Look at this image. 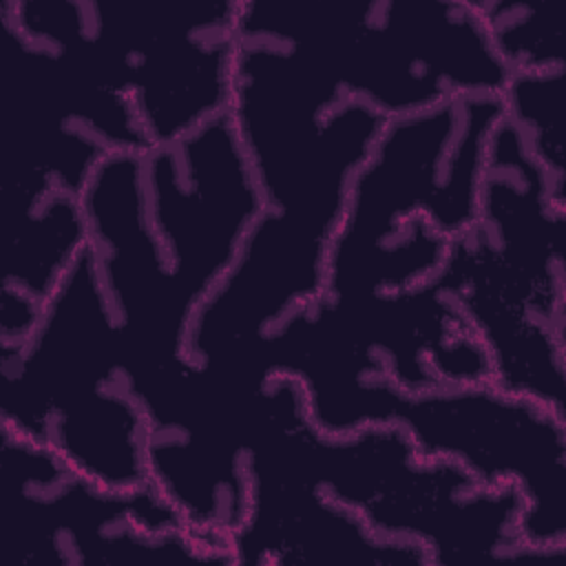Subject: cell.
<instances>
[{
  "mask_svg": "<svg viewBox=\"0 0 566 566\" xmlns=\"http://www.w3.org/2000/svg\"><path fill=\"white\" fill-rule=\"evenodd\" d=\"M261 210L228 115L144 153L113 155L91 177L88 252L142 409L172 396L197 369L188 358L195 314Z\"/></svg>",
  "mask_w": 566,
  "mask_h": 566,
  "instance_id": "1",
  "label": "cell"
},
{
  "mask_svg": "<svg viewBox=\"0 0 566 566\" xmlns=\"http://www.w3.org/2000/svg\"><path fill=\"white\" fill-rule=\"evenodd\" d=\"M254 374L296 378L312 422L329 436L389 422L400 394L491 382L484 347L433 283L387 296L321 294L265 338Z\"/></svg>",
  "mask_w": 566,
  "mask_h": 566,
  "instance_id": "5",
  "label": "cell"
},
{
  "mask_svg": "<svg viewBox=\"0 0 566 566\" xmlns=\"http://www.w3.org/2000/svg\"><path fill=\"white\" fill-rule=\"evenodd\" d=\"M486 38L511 75L566 69L562 11L551 2L471 0Z\"/></svg>",
  "mask_w": 566,
  "mask_h": 566,
  "instance_id": "12",
  "label": "cell"
},
{
  "mask_svg": "<svg viewBox=\"0 0 566 566\" xmlns=\"http://www.w3.org/2000/svg\"><path fill=\"white\" fill-rule=\"evenodd\" d=\"M566 197L504 117L491 135L475 221L433 285L473 329L491 385L566 418Z\"/></svg>",
  "mask_w": 566,
  "mask_h": 566,
  "instance_id": "2",
  "label": "cell"
},
{
  "mask_svg": "<svg viewBox=\"0 0 566 566\" xmlns=\"http://www.w3.org/2000/svg\"><path fill=\"white\" fill-rule=\"evenodd\" d=\"M0 429L51 451L97 486L150 484L146 416L88 248L31 334L0 347Z\"/></svg>",
  "mask_w": 566,
  "mask_h": 566,
  "instance_id": "6",
  "label": "cell"
},
{
  "mask_svg": "<svg viewBox=\"0 0 566 566\" xmlns=\"http://www.w3.org/2000/svg\"><path fill=\"white\" fill-rule=\"evenodd\" d=\"M245 473V515L228 539L232 566H431L418 544L382 537L329 500L252 409Z\"/></svg>",
  "mask_w": 566,
  "mask_h": 566,
  "instance_id": "11",
  "label": "cell"
},
{
  "mask_svg": "<svg viewBox=\"0 0 566 566\" xmlns=\"http://www.w3.org/2000/svg\"><path fill=\"white\" fill-rule=\"evenodd\" d=\"M7 526L35 566H232L230 548L192 533L153 484L111 491L51 451L0 429Z\"/></svg>",
  "mask_w": 566,
  "mask_h": 566,
  "instance_id": "9",
  "label": "cell"
},
{
  "mask_svg": "<svg viewBox=\"0 0 566 566\" xmlns=\"http://www.w3.org/2000/svg\"><path fill=\"white\" fill-rule=\"evenodd\" d=\"M389 422L424 455L447 458L522 497V542L542 562L566 555V418L491 382L400 394Z\"/></svg>",
  "mask_w": 566,
  "mask_h": 566,
  "instance_id": "10",
  "label": "cell"
},
{
  "mask_svg": "<svg viewBox=\"0 0 566 566\" xmlns=\"http://www.w3.org/2000/svg\"><path fill=\"white\" fill-rule=\"evenodd\" d=\"M0 13L124 95L150 146L228 113L239 0H7Z\"/></svg>",
  "mask_w": 566,
  "mask_h": 566,
  "instance_id": "7",
  "label": "cell"
},
{
  "mask_svg": "<svg viewBox=\"0 0 566 566\" xmlns=\"http://www.w3.org/2000/svg\"><path fill=\"white\" fill-rule=\"evenodd\" d=\"M252 407L259 424L329 500L378 535L418 544L431 566L542 562L522 542V497L513 486L484 484L453 460L424 455L400 424L323 433L301 382L287 374H270Z\"/></svg>",
  "mask_w": 566,
  "mask_h": 566,
  "instance_id": "3",
  "label": "cell"
},
{
  "mask_svg": "<svg viewBox=\"0 0 566 566\" xmlns=\"http://www.w3.org/2000/svg\"><path fill=\"white\" fill-rule=\"evenodd\" d=\"M502 119V95L389 119L352 181L321 294L387 296L431 283L451 239L478 217L484 159Z\"/></svg>",
  "mask_w": 566,
  "mask_h": 566,
  "instance_id": "4",
  "label": "cell"
},
{
  "mask_svg": "<svg viewBox=\"0 0 566 566\" xmlns=\"http://www.w3.org/2000/svg\"><path fill=\"white\" fill-rule=\"evenodd\" d=\"M237 29L307 46L387 122L502 95L511 77L471 0H239Z\"/></svg>",
  "mask_w": 566,
  "mask_h": 566,
  "instance_id": "8",
  "label": "cell"
},
{
  "mask_svg": "<svg viewBox=\"0 0 566 566\" xmlns=\"http://www.w3.org/2000/svg\"><path fill=\"white\" fill-rule=\"evenodd\" d=\"M504 117L520 133L553 188L566 197V69L511 75L502 91Z\"/></svg>",
  "mask_w": 566,
  "mask_h": 566,
  "instance_id": "13",
  "label": "cell"
}]
</instances>
